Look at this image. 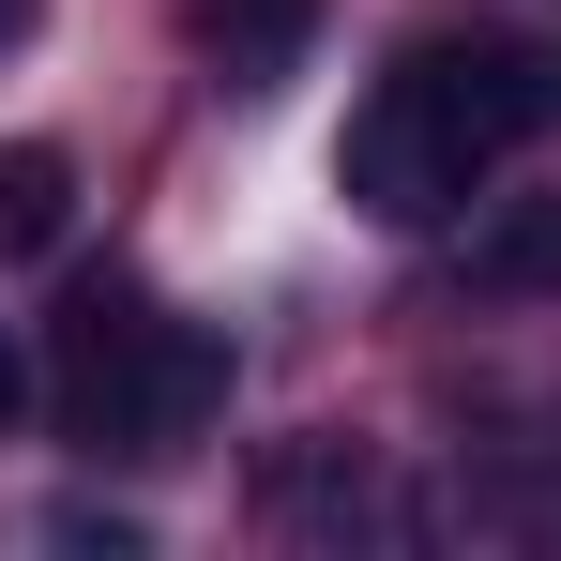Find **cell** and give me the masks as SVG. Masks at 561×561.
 <instances>
[{"label": "cell", "instance_id": "5", "mask_svg": "<svg viewBox=\"0 0 561 561\" xmlns=\"http://www.w3.org/2000/svg\"><path fill=\"white\" fill-rule=\"evenodd\" d=\"M77 228V152L61 137H0V259H46Z\"/></svg>", "mask_w": 561, "mask_h": 561}, {"label": "cell", "instance_id": "3", "mask_svg": "<svg viewBox=\"0 0 561 561\" xmlns=\"http://www.w3.org/2000/svg\"><path fill=\"white\" fill-rule=\"evenodd\" d=\"M259 531H288V547H365V531H410V501L379 485L365 440H274L259 456Z\"/></svg>", "mask_w": 561, "mask_h": 561}, {"label": "cell", "instance_id": "6", "mask_svg": "<svg viewBox=\"0 0 561 561\" xmlns=\"http://www.w3.org/2000/svg\"><path fill=\"white\" fill-rule=\"evenodd\" d=\"M15 410H31V350L0 334V425H15Z\"/></svg>", "mask_w": 561, "mask_h": 561}, {"label": "cell", "instance_id": "4", "mask_svg": "<svg viewBox=\"0 0 561 561\" xmlns=\"http://www.w3.org/2000/svg\"><path fill=\"white\" fill-rule=\"evenodd\" d=\"M470 288L485 304H561V197H501L470 228Z\"/></svg>", "mask_w": 561, "mask_h": 561}, {"label": "cell", "instance_id": "2", "mask_svg": "<svg viewBox=\"0 0 561 561\" xmlns=\"http://www.w3.org/2000/svg\"><path fill=\"white\" fill-rule=\"evenodd\" d=\"M213 394H228V350L197 319H168V304L92 288L61 319V425L92 456H183L197 425H213Z\"/></svg>", "mask_w": 561, "mask_h": 561}, {"label": "cell", "instance_id": "7", "mask_svg": "<svg viewBox=\"0 0 561 561\" xmlns=\"http://www.w3.org/2000/svg\"><path fill=\"white\" fill-rule=\"evenodd\" d=\"M31 15H46V0H0V46H31Z\"/></svg>", "mask_w": 561, "mask_h": 561}, {"label": "cell", "instance_id": "1", "mask_svg": "<svg viewBox=\"0 0 561 561\" xmlns=\"http://www.w3.org/2000/svg\"><path fill=\"white\" fill-rule=\"evenodd\" d=\"M561 122V61L547 46H516V31H425V46H394V77L350 106V137H334V183L365 228H440L485 197V168L516 152V137H547Z\"/></svg>", "mask_w": 561, "mask_h": 561}]
</instances>
